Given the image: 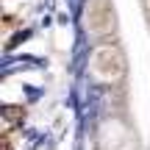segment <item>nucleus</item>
Here are the masks:
<instances>
[{
	"label": "nucleus",
	"mask_w": 150,
	"mask_h": 150,
	"mask_svg": "<svg viewBox=\"0 0 150 150\" xmlns=\"http://www.w3.org/2000/svg\"><path fill=\"white\" fill-rule=\"evenodd\" d=\"M86 70H89V78L95 83L103 86H114L125 78L128 72V61H125V53L117 42H95L89 47V59H86Z\"/></svg>",
	"instance_id": "nucleus-1"
},
{
	"label": "nucleus",
	"mask_w": 150,
	"mask_h": 150,
	"mask_svg": "<svg viewBox=\"0 0 150 150\" xmlns=\"http://www.w3.org/2000/svg\"><path fill=\"white\" fill-rule=\"evenodd\" d=\"M83 28L89 39L108 42L117 31V11L111 0H86L83 3Z\"/></svg>",
	"instance_id": "nucleus-2"
},
{
	"label": "nucleus",
	"mask_w": 150,
	"mask_h": 150,
	"mask_svg": "<svg viewBox=\"0 0 150 150\" xmlns=\"http://www.w3.org/2000/svg\"><path fill=\"white\" fill-rule=\"evenodd\" d=\"M145 11H147V17H150V0H145Z\"/></svg>",
	"instance_id": "nucleus-3"
}]
</instances>
